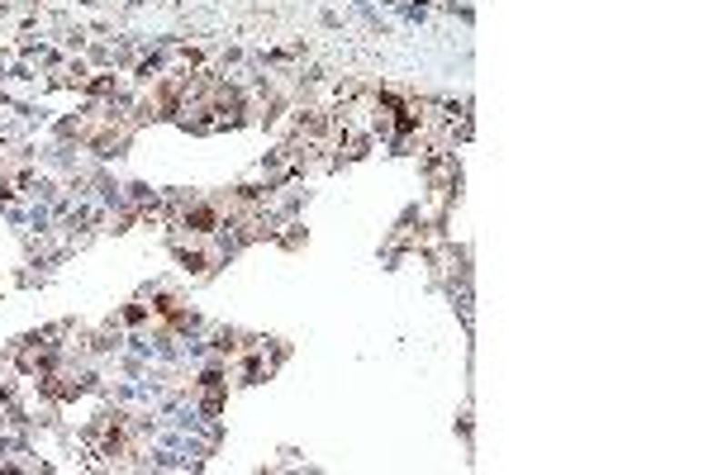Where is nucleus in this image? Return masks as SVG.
Returning <instances> with one entry per match:
<instances>
[{"label": "nucleus", "mask_w": 713, "mask_h": 475, "mask_svg": "<svg viewBox=\"0 0 713 475\" xmlns=\"http://www.w3.org/2000/svg\"><path fill=\"white\" fill-rule=\"evenodd\" d=\"M5 414H10V400H5V395H0V419H5Z\"/></svg>", "instance_id": "nucleus-2"}, {"label": "nucleus", "mask_w": 713, "mask_h": 475, "mask_svg": "<svg viewBox=\"0 0 713 475\" xmlns=\"http://www.w3.org/2000/svg\"><path fill=\"white\" fill-rule=\"evenodd\" d=\"M91 451L100 461H124L134 451V428L124 414H105L95 428H91Z\"/></svg>", "instance_id": "nucleus-1"}]
</instances>
